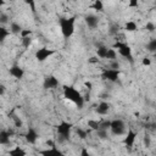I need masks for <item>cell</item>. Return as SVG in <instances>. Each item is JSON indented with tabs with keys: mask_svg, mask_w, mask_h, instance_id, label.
<instances>
[{
	"mask_svg": "<svg viewBox=\"0 0 156 156\" xmlns=\"http://www.w3.org/2000/svg\"><path fill=\"white\" fill-rule=\"evenodd\" d=\"M84 21L89 28H96L99 24V17L95 15H87L84 17Z\"/></svg>",
	"mask_w": 156,
	"mask_h": 156,
	"instance_id": "13",
	"label": "cell"
},
{
	"mask_svg": "<svg viewBox=\"0 0 156 156\" xmlns=\"http://www.w3.org/2000/svg\"><path fill=\"white\" fill-rule=\"evenodd\" d=\"M107 48L105 45H98V49H96V55L98 57L100 58H106V55H107Z\"/></svg>",
	"mask_w": 156,
	"mask_h": 156,
	"instance_id": "19",
	"label": "cell"
},
{
	"mask_svg": "<svg viewBox=\"0 0 156 156\" xmlns=\"http://www.w3.org/2000/svg\"><path fill=\"white\" fill-rule=\"evenodd\" d=\"M90 7H91L93 10H95V11H98V12H102V11H104V4H102L101 0H95V1L91 4Z\"/></svg>",
	"mask_w": 156,
	"mask_h": 156,
	"instance_id": "22",
	"label": "cell"
},
{
	"mask_svg": "<svg viewBox=\"0 0 156 156\" xmlns=\"http://www.w3.org/2000/svg\"><path fill=\"white\" fill-rule=\"evenodd\" d=\"M76 20L77 16H71V17H61L58 20V24L61 28V33L63 35V38L68 39L73 35L74 33V24H76Z\"/></svg>",
	"mask_w": 156,
	"mask_h": 156,
	"instance_id": "2",
	"label": "cell"
},
{
	"mask_svg": "<svg viewBox=\"0 0 156 156\" xmlns=\"http://www.w3.org/2000/svg\"><path fill=\"white\" fill-rule=\"evenodd\" d=\"M141 65H143V66H150V65H151V60H150L149 57H144V58L141 60Z\"/></svg>",
	"mask_w": 156,
	"mask_h": 156,
	"instance_id": "37",
	"label": "cell"
},
{
	"mask_svg": "<svg viewBox=\"0 0 156 156\" xmlns=\"http://www.w3.org/2000/svg\"><path fill=\"white\" fill-rule=\"evenodd\" d=\"M106 58L113 61V60H117V52L115 49H108L107 50V55H106Z\"/></svg>",
	"mask_w": 156,
	"mask_h": 156,
	"instance_id": "26",
	"label": "cell"
},
{
	"mask_svg": "<svg viewBox=\"0 0 156 156\" xmlns=\"http://www.w3.org/2000/svg\"><path fill=\"white\" fill-rule=\"evenodd\" d=\"M85 87H88L89 89H91V83L90 82H85Z\"/></svg>",
	"mask_w": 156,
	"mask_h": 156,
	"instance_id": "43",
	"label": "cell"
},
{
	"mask_svg": "<svg viewBox=\"0 0 156 156\" xmlns=\"http://www.w3.org/2000/svg\"><path fill=\"white\" fill-rule=\"evenodd\" d=\"M26 4H27V5H29V6H30L32 12H33V13H35V2H34V1H32V0H27V1H26Z\"/></svg>",
	"mask_w": 156,
	"mask_h": 156,
	"instance_id": "36",
	"label": "cell"
},
{
	"mask_svg": "<svg viewBox=\"0 0 156 156\" xmlns=\"http://www.w3.org/2000/svg\"><path fill=\"white\" fill-rule=\"evenodd\" d=\"M9 72H10V74H11L13 78H16V79H22L23 76H24V71H23V68H21V67L17 66V65L11 66L10 69H9Z\"/></svg>",
	"mask_w": 156,
	"mask_h": 156,
	"instance_id": "12",
	"label": "cell"
},
{
	"mask_svg": "<svg viewBox=\"0 0 156 156\" xmlns=\"http://www.w3.org/2000/svg\"><path fill=\"white\" fill-rule=\"evenodd\" d=\"M124 29L127 32H135V30H138V24L134 21H128L124 24Z\"/></svg>",
	"mask_w": 156,
	"mask_h": 156,
	"instance_id": "20",
	"label": "cell"
},
{
	"mask_svg": "<svg viewBox=\"0 0 156 156\" xmlns=\"http://www.w3.org/2000/svg\"><path fill=\"white\" fill-rule=\"evenodd\" d=\"M145 49L149 51V52H152V54H156V38H154V39H151L147 44H146V46H145Z\"/></svg>",
	"mask_w": 156,
	"mask_h": 156,
	"instance_id": "21",
	"label": "cell"
},
{
	"mask_svg": "<svg viewBox=\"0 0 156 156\" xmlns=\"http://www.w3.org/2000/svg\"><path fill=\"white\" fill-rule=\"evenodd\" d=\"M56 87H58V79L55 76H46L44 78L43 82V88L49 90V89H55Z\"/></svg>",
	"mask_w": 156,
	"mask_h": 156,
	"instance_id": "9",
	"label": "cell"
},
{
	"mask_svg": "<svg viewBox=\"0 0 156 156\" xmlns=\"http://www.w3.org/2000/svg\"><path fill=\"white\" fill-rule=\"evenodd\" d=\"M80 156H91V155H90V152L88 151L87 147H83V149L80 150Z\"/></svg>",
	"mask_w": 156,
	"mask_h": 156,
	"instance_id": "39",
	"label": "cell"
},
{
	"mask_svg": "<svg viewBox=\"0 0 156 156\" xmlns=\"http://www.w3.org/2000/svg\"><path fill=\"white\" fill-rule=\"evenodd\" d=\"M143 143H144V146H145V147H150V145H151V138H150L149 134H145V135H144Z\"/></svg>",
	"mask_w": 156,
	"mask_h": 156,
	"instance_id": "31",
	"label": "cell"
},
{
	"mask_svg": "<svg viewBox=\"0 0 156 156\" xmlns=\"http://www.w3.org/2000/svg\"><path fill=\"white\" fill-rule=\"evenodd\" d=\"M111 133L113 135H123L126 134V124L122 119H112L111 121Z\"/></svg>",
	"mask_w": 156,
	"mask_h": 156,
	"instance_id": "6",
	"label": "cell"
},
{
	"mask_svg": "<svg viewBox=\"0 0 156 156\" xmlns=\"http://www.w3.org/2000/svg\"><path fill=\"white\" fill-rule=\"evenodd\" d=\"M22 29H23V28H22L21 24L17 23V22H11V23H10V32H11L12 34H21Z\"/></svg>",
	"mask_w": 156,
	"mask_h": 156,
	"instance_id": "18",
	"label": "cell"
},
{
	"mask_svg": "<svg viewBox=\"0 0 156 156\" xmlns=\"http://www.w3.org/2000/svg\"><path fill=\"white\" fill-rule=\"evenodd\" d=\"M39 154L41 156H65V154L60 149H57L56 146H52V147L41 150V151H39Z\"/></svg>",
	"mask_w": 156,
	"mask_h": 156,
	"instance_id": "10",
	"label": "cell"
},
{
	"mask_svg": "<svg viewBox=\"0 0 156 156\" xmlns=\"http://www.w3.org/2000/svg\"><path fill=\"white\" fill-rule=\"evenodd\" d=\"M89 62H90V63H96V62H99V58H96V57H90V58H89Z\"/></svg>",
	"mask_w": 156,
	"mask_h": 156,
	"instance_id": "40",
	"label": "cell"
},
{
	"mask_svg": "<svg viewBox=\"0 0 156 156\" xmlns=\"http://www.w3.org/2000/svg\"><path fill=\"white\" fill-rule=\"evenodd\" d=\"M33 33V30L32 29H22V32H21V38H27V37H30V34Z\"/></svg>",
	"mask_w": 156,
	"mask_h": 156,
	"instance_id": "33",
	"label": "cell"
},
{
	"mask_svg": "<svg viewBox=\"0 0 156 156\" xmlns=\"http://www.w3.org/2000/svg\"><path fill=\"white\" fill-rule=\"evenodd\" d=\"M73 123L71 122H66V121H61L57 127H56V132H57V140L58 143H66L69 140L71 136V130H72Z\"/></svg>",
	"mask_w": 156,
	"mask_h": 156,
	"instance_id": "3",
	"label": "cell"
},
{
	"mask_svg": "<svg viewBox=\"0 0 156 156\" xmlns=\"http://www.w3.org/2000/svg\"><path fill=\"white\" fill-rule=\"evenodd\" d=\"M118 24H112L111 27H110V34H112V35H115V34H117V32H118Z\"/></svg>",
	"mask_w": 156,
	"mask_h": 156,
	"instance_id": "35",
	"label": "cell"
},
{
	"mask_svg": "<svg viewBox=\"0 0 156 156\" xmlns=\"http://www.w3.org/2000/svg\"><path fill=\"white\" fill-rule=\"evenodd\" d=\"M21 44H22V46L23 48H29L30 45H32V38L30 37H27V38H22L21 39Z\"/></svg>",
	"mask_w": 156,
	"mask_h": 156,
	"instance_id": "27",
	"label": "cell"
},
{
	"mask_svg": "<svg viewBox=\"0 0 156 156\" xmlns=\"http://www.w3.org/2000/svg\"><path fill=\"white\" fill-rule=\"evenodd\" d=\"M76 134H77L82 140H84V139L87 138V135H88V132L84 130V129H82V128H77V129H76Z\"/></svg>",
	"mask_w": 156,
	"mask_h": 156,
	"instance_id": "28",
	"label": "cell"
},
{
	"mask_svg": "<svg viewBox=\"0 0 156 156\" xmlns=\"http://www.w3.org/2000/svg\"><path fill=\"white\" fill-rule=\"evenodd\" d=\"M119 74H121V71L119 69H111V68H102V72H101V78L105 79V80H108V82H117L118 78H119Z\"/></svg>",
	"mask_w": 156,
	"mask_h": 156,
	"instance_id": "5",
	"label": "cell"
},
{
	"mask_svg": "<svg viewBox=\"0 0 156 156\" xmlns=\"http://www.w3.org/2000/svg\"><path fill=\"white\" fill-rule=\"evenodd\" d=\"M110 68H111V69H119V62H118L117 60L111 61V63H110Z\"/></svg>",
	"mask_w": 156,
	"mask_h": 156,
	"instance_id": "34",
	"label": "cell"
},
{
	"mask_svg": "<svg viewBox=\"0 0 156 156\" xmlns=\"http://www.w3.org/2000/svg\"><path fill=\"white\" fill-rule=\"evenodd\" d=\"M112 49H117L121 56H123L124 58H127L132 65L134 63V58H133V54H132V49H130V46H129L127 43H123V41H116V43L112 45Z\"/></svg>",
	"mask_w": 156,
	"mask_h": 156,
	"instance_id": "4",
	"label": "cell"
},
{
	"mask_svg": "<svg viewBox=\"0 0 156 156\" xmlns=\"http://www.w3.org/2000/svg\"><path fill=\"white\" fill-rule=\"evenodd\" d=\"M111 128V121L110 119H104V121H100V128L101 130H108Z\"/></svg>",
	"mask_w": 156,
	"mask_h": 156,
	"instance_id": "25",
	"label": "cell"
},
{
	"mask_svg": "<svg viewBox=\"0 0 156 156\" xmlns=\"http://www.w3.org/2000/svg\"><path fill=\"white\" fill-rule=\"evenodd\" d=\"M108 110H110V104L107 102V101H101L99 105H98V107H96V113H99V115H107V112H108Z\"/></svg>",
	"mask_w": 156,
	"mask_h": 156,
	"instance_id": "14",
	"label": "cell"
},
{
	"mask_svg": "<svg viewBox=\"0 0 156 156\" xmlns=\"http://www.w3.org/2000/svg\"><path fill=\"white\" fill-rule=\"evenodd\" d=\"M6 130H7V133H9L10 136H13V135H15V130H13L12 128H9V129H6Z\"/></svg>",
	"mask_w": 156,
	"mask_h": 156,
	"instance_id": "41",
	"label": "cell"
},
{
	"mask_svg": "<svg viewBox=\"0 0 156 156\" xmlns=\"http://www.w3.org/2000/svg\"><path fill=\"white\" fill-rule=\"evenodd\" d=\"M4 93H5V85H0V95H4Z\"/></svg>",
	"mask_w": 156,
	"mask_h": 156,
	"instance_id": "42",
	"label": "cell"
},
{
	"mask_svg": "<svg viewBox=\"0 0 156 156\" xmlns=\"http://www.w3.org/2000/svg\"><path fill=\"white\" fill-rule=\"evenodd\" d=\"M96 134H98V136H99L101 140H106V139L108 138L107 130H101V129H99V130L96 132Z\"/></svg>",
	"mask_w": 156,
	"mask_h": 156,
	"instance_id": "29",
	"label": "cell"
},
{
	"mask_svg": "<svg viewBox=\"0 0 156 156\" xmlns=\"http://www.w3.org/2000/svg\"><path fill=\"white\" fill-rule=\"evenodd\" d=\"M9 156H26V151L20 146H15L9 151Z\"/></svg>",
	"mask_w": 156,
	"mask_h": 156,
	"instance_id": "17",
	"label": "cell"
},
{
	"mask_svg": "<svg viewBox=\"0 0 156 156\" xmlns=\"http://www.w3.org/2000/svg\"><path fill=\"white\" fill-rule=\"evenodd\" d=\"M10 33H11V32H10L7 28H5L4 26H1V27H0V41L2 43V41L6 39V37L10 35Z\"/></svg>",
	"mask_w": 156,
	"mask_h": 156,
	"instance_id": "23",
	"label": "cell"
},
{
	"mask_svg": "<svg viewBox=\"0 0 156 156\" xmlns=\"http://www.w3.org/2000/svg\"><path fill=\"white\" fill-rule=\"evenodd\" d=\"M55 54V50H52V49H48V48H40V49H38L37 51H35V58H37V61L38 62H44L45 60H48L50 56H52Z\"/></svg>",
	"mask_w": 156,
	"mask_h": 156,
	"instance_id": "7",
	"label": "cell"
},
{
	"mask_svg": "<svg viewBox=\"0 0 156 156\" xmlns=\"http://www.w3.org/2000/svg\"><path fill=\"white\" fill-rule=\"evenodd\" d=\"M7 22H9V16L5 12H1L0 13V23L1 24H6Z\"/></svg>",
	"mask_w": 156,
	"mask_h": 156,
	"instance_id": "32",
	"label": "cell"
},
{
	"mask_svg": "<svg viewBox=\"0 0 156 156\" xmlns=\"http://www.w3.org/2000/svg\"><path fill=\"white\" fill-rule=\"evenodd\" d=\"M145 29H146L147 32L152 33V32H155V30H156V26H155L152 22H147V23L145 24Z\"/></svg>",
	"mask_w": 156,
	"mask_h": 156,
	"instance_id": "30",
	"label": "cell"
},
{
	"mask_svg": "<svg viewBox=\"0 0 156 156\" xmlns=\"http://www.w3.org/2000/svg\"><path fill=\"white\" fill-rule=\"evenodd\" d=\"M24 138H26V141H27V143H29V144H35L37 140H38V138H39V135H38L37 130L30 127V128H28L27 133L24 134Z\"/></svg>",
	"mask_w": 156,
	"mask_h": 156,
	"instance_id": "11",
	"label": "cell"
},
{
	"mask_svg": "<svg viewBox=\"0 0 156 156\" xmlns=\"http://www.w3.org/2000/svg\"><path fill=\"white\" fill-rule=\"evenodd\" d=\"M63 98L73 102L78 108H83L85 102L83 95L72 85H63Z\"/></svg>",
	"mask_w": 156,
	"mask_h": 156,
	"instance_id": "1",
	"label": "cell"
},
{
	"mask_svg": "<svg viewBox=\"0 0 156 156\" xmlns=\"http://www.w3.org/2000/svg\"><path fill=\"white\" fill-rule=\"evenodd\" d=\"M10 135H9V133H7V130L6 129H2L1 132H0V144L1 145H7V144H10Z\"/></svg>",
	"mask_w": 156,
	"mask_h": 156,
	"instance_id": "15",
	"label": "cell"
},
{
	"mask_svg": "<svg viewBox=\"0 0 156 156\" xmlns=\"http://www.w3.org/2000/svg\"><path fill=\"white\" fill-rule=\"evenodd\" d=\"M10 117H11V119L13 121V124H15V127H17V128H22L23 127V122H22V119L13 112V111H11L10 112V115H9Z\"/></svg>",
	"mask_w": 156,
	"mask_h": 156,
	"instance_id": "16",
	"label": "cell"
},
{
	"mask_svg": "<svg viewBox=\"0 0 156 156\" xmlns=\"http://www.w3.org/2000/svg\"><path fill=\"white\" fill-rule=\"evenodd\" d=\"M88 127H89L90 129H93V130L98 132V130H99V128H100V122L94 121V119H89V121H88Z\"/></svg>",
	"mask_w": 156,
	"mask_h": 156,
	"instance_id": "24",
	"label": "cell"
},
{
	"mask_svg": "<svg viewBox=\"0 0 156 156\" xmlns=\"http://www.w3.org/2000/svg\"><path fill=\"white\" fill-rule=\"evenodd\" d=\"M128 5H129V7H138L139 6V1L138 0H130Z\"/></svg>",
	"mask_w": 156,
	"mask_h": 156,
	"instance_id": "38",
	"label": "cell"
},
{
	"mask_svg": "<svg viewBox=\"0 0 156 156\" xmlns=\"http://www.w3.org/2000/svg\"><path fill=\"white\" fill-rule=\"evenodd\" d=\"M135 140H136V133H135L132 128H129V129L127 130V133H126V136L123 138V144L126 145L127 149L132 150V147H133Z\"/></svg>",
	"mask_w": 156,
	"mask_h": 156,
	"instance_id": "8",
	"label": "cell"
}]
</instances>
